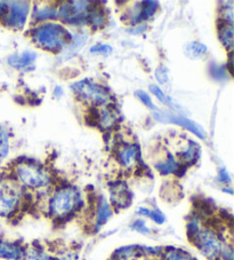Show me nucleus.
<instances>
[{"label":"nucleus","mask_w":234,"mask_h":260,"mask_svg":"<svg viewBox=\"0 0 234 260\" xmlns=\"http://www.w3.org/2000/svg\"><path fill=\"white\" fill-rule=\"evenodd\" d=\"M83 196L78 188L71 185L61 186L52 192L48 201V214L54 221H64L82 209Z\"/></svg>","instance_id":"f257e3e1"},{"label":"nucleus","mask_w":234,"mask_h":260,"mask_svg":"<svg viewBox=\"0 0 234 260\" xmlns=\"http://www.w3.org/2000/svg\"><path fill=\"white\" fill-rule=\"evenodd\" d=\"M32 39L40 48L56 52L66 47L71 43L72 37L63 25L45 23L40 24L32 31Z\"/></svg>","instance_id":"f03ea898"},{"label":"nucleus","mask_w":234,"mask_h":260,"mask_svg":"<svg viewBox=\"0 0 234 260\" xmlns=\"http://www.w3.org/2000/svg\"><path fill=\"white\" fill-rule=\"evenodd\" d=\"M25 194L15 179H0V218L11 219L20 211L24 204Z\"/></svg>","instance_id":"7ed1b4c3"},{"label":"nucleus","mask_w":234,"mask_h":260,"mask_svg":"<svg viewBox=\"0 0 234 260\" xmlns=\"http://www.w3.org/2000/svg\"><path fill=\"white\" fill-rule=\"evenodd\" d=\"M15 180L29 189H43L52 181L51 174L35 163H20L15 169Z\"/></svg>","instance_id":"20e7f679"},{"label":"nucleus","mask_w":234,"mask_h":260,"mask_svg":"<svg viewBox=\"0 0 234 260\" xmlns=\"http://www.w3.org/2000/svg\"><path fill=\"white\" fill-rule=\"evenodd\" d=\"M191 242L205 258L208 260H218L225 239H223L219 232L216 231L215 227L202 226Z\"/></svg>","instance_id":"39448f33"},{"label":"nucleus","mask_w":234,"mask_h":260,"mask_svg":"<svg viewBox=\"0 0 234 260\" xmlns=\"http://www.w3.org/2000/svg\"><path fill=\"white\" fill-rule=\"evenodd\" d=\"M75 95L82 100L95 106H102L109 102L110 94L105 87L101 86L91 79H83L72 85Z\"/></svg>","instance_id":"423d86ee"},{"label":"nucleus","mask_w":234,"mask_h":260,"mask_svg":"<svg viewBox=\"0 0 234 260\" xmlns=\"http://www.w3.org/2000/svg\"><path fill=\"white\" fill-rule=\"evenodd\" d=\"M91 3L87 2H67L63 3L58 15L63 22L70 24L79 25L83 22L87 21V13Z\"/></svg>","instance_id":"0eeeda50"},{"label":"nucleus","mask_w":234,"mask_h":260,"mask_svg":"<svg viewBox=\"0 0 234 260\" xmlns=\"http://www.w3.org/2000/svg\"><path fill=\"white\" fill-rule=\"evenodd\" d=\"M8 12L5 16V24L14 29H22L25 25L26 17L29 15L30 6L26 2L8 3Z\"/></svg>","instance_id":"6e6552de"},{"label":"nucleus","mask_w":234,"mask_h":260,"mask_svg":"<svg viewBox=\"0 0 234 260\" xmlns=\"http://www.w3.org/2000/svg\"><path fill=\"white\" fill-rule=\"evenodd\" d=\"M154 117L159 120V122L163 123H170V124H176V125H181V126L185 127L188 131L194 133L196 136H198L201 139L206 138V133L204 131L200 125H198L196 122L188 119L184 116L181 115H174L170 113H164V111H157L154 114Z\"/></svg>","instance_id":"1a4fd4ad"},{"label":"nucleus","mask_w":234,"mask_h":260,"mask_svg":"<svg viewBox=\"0 0 234 260\" xmlns=\"http://www.w3.org/2000/svg\"><path fill=\"white\" fill-rule=\"evenodd\" d=\"M28 248L17 241L0 239V259L3 260H25Z\"/></svg>","instance_id":"9d476101"},{"label":"nucleus","mask_w":234,"mask_h":260,"mask_svg":"<svg viewBox=\"0 0 234 260\" xmlns=\"http://www.w3.org/2000/svg\"><path fill=\"white\" fill-rule=\"evenodd\" d=\"M111 206L116 209H127L132 204L133 194L124 182H116L110 189Z\"/></svg>","instance_id":"9b49d317"},{"label":"nucleus","mask_w":234,"mask_h":260,"mask_svg":"<svg viewBox=\"0 0 234 260\" xmlns=\"http://www.w3.org/2000/svg\"><path fill=\"white\" fill-rule=\"evenodd\" d=\"M116 154H118V160L120 164L124 165L125 168H130L136 162L139 150L136 145H124L119 148Z\"/></svg>","instance_id":"f8f14e48"},{"label":"nucleus","mask_w":234,"mask_h":260,"mask_svg":"<svg viewBox=\"0 0 234 260\" xmlns=\"http://www.w3.org/2000/svg\"><path fill=\"white\" fill-rule=\"evenodd\" d=\"M112 214H113V211H112L111 204L106 201V199H104V197H101L96 205L95 226L97 230L98 228H101L102 226H104L105 223L110 220Z\"/></svg>","instance_id":"ddd939ff"},{"label":"nucleus","mask_w":234,"mask_h":260,"mask_svg":"<svg viewBox=\"0 0 234 260\" xmlns=\"http://www.w3.org/2000/svg\"><path fill=\"white\" fill-rule=\"evenodd\" d=\"M218 37L225 48L231 51L233 47V28L231 21L226 19L218 21Z\"/></svg>","instance_id":"4468645a"},{"label":"nucleus","mask_w":234,"mask_h":260,"mask_svg":"<svg viewBox=\"0 0 234 260\" xmlns=\"http://www.w3.org/2000/svg\"><path fill=\"white\" fill-rule=\"evenodd\" d=\"M35 57H37V54H35V53L26 51L22 53V54H14L10 56V59H8V63L15 69H25L28 68L31 63H33Z\"/></svg>","instance_id":"2eb2a0df"},{"label":"nucleus","mask_w":234,"mask_h":260,"mask_svg":"<svg viewBox=\"0 0 234 260\" xmlns=\"http://www.w3.org/2000/svg\"><path fill=\"white\" fill-rule=\"evenodd\" d=\"M87 22H89L94 29H101L105 25L106 16L104 11L100 6H91L89 5L87 13Z\"/></svg>","instance_id":"dca6fc26"},{"label":"nucleus","mask_w":234,"mask_h":260,"mask_svg":"<svg viewBox=\"0 0 234 260\" xmlns=\"http://www.w3.org/2000/svg\"><path fill=\"white\" fill-rule=\"evenodd\" d=\"M159 260H197V259L185 250L169 246V248H166L165 250H161Z\"/></svg>","instance_id":"f3484780"},{"label":"nucleus","mask_w":234,"mask_h":260,"mask_svg":"<svg viewBox=\"0 0 234 260\" xmlns=\"http://www.w3.org/2000/svg\"><path fill=\"white\" fill-rule=\"evenodd\" d=\"M207 52H208V48H207L206 45L202 43L191 42L187 43L185 46H184V54L191 60L201 59L202 56H205L207 54Z\"/></svg>","instance_id":"a211bd4d"},{"label":"nucleus","mask_w":234,"mask_h":260,"mask_svg":"<svg viewBox=\"0 0 234 260\" xmlns=\"http://www.w3.org/2000/svg\"><path fill=\"white\" fill-rule=\"evenodd\" d=\"M199 155H200V147L198 146L196 142H190L186 149L183 150L181 154H179V157H181V159L187 167L188 164L196 163L198 158H199Z\"/></svg>","instance_id":"6ab92c4d"},{"label":"nucleus","mask_w":234,"mask_h":260,"mask_svg":"<svg viewBox=\"0 0 234 260\" xmlns=\"http://www.w3.org/2000/svg\"><path fill=\"white\" fill-rule=\"evenodd\" d=\"M178 167L179 163L174 158V156L172 154H168V157L166 158V160L157 164L155 169L157 171H159V173L163 174V176H168V174L176 173Z\"/></svg>","instance_id":"aec40b11"},{"label":"nucleus","mask_w":234,"mask_h":260,"mask_svg":"<svg viewBox=\"0 0 234 260\" xmlns=\"http://www.w3.org/2000/svg\"><path fill=\"white\" fill-rule=\"evenodd\" d=\"M87 40V35H75L74 37H72L71 43L67 45V48L65 49V57L69 59V57H72L75 55L80 49L83 48V46L86 43Z\"/></svg>","instance_id":"412c9836"},{"label":"nucleus","mask_w":234,"mask_h":260,"mask_svg":"<svg viewBox=\"0 0 234 260\" xmlns=\"http://www.w3.org/2000/svg\"><path fill=\"white\" fill-rule=\"evenodd\" d=\"M25 260H57L55 255L48 253L44 250L43 246L33 245L31 249H28Z\"/></svg>","instance_id":"4be33fe9"},{"label":"nucleus","mask_w":234,"mask_h":260,"mask_svg":"<svg viewBox=\"0 0 234 260\" xmlns=\"http://www.w3.org/2000/svg\"><path fill=\"white\" fill-rule=\"evenodd\" d=\"M157 10H158V3L157 2H142L141 12H139V22L150 19Z\"/></svg>","instance_id":"5701e85b"},{"label":"nucleus","mask_w":234,"mask_h":260,"mask_svg":"<svg viewBox=\"0 0 234 260\" xmlns=\"http://www.w3.org/2000/svg\"><path fill=\"white\" fill-rule=\"evenodd\" d=\"M8 151H10V137L6 128L0 126V163L7 157Z\"/></svg>","instance_id":"b1692460"},{"label":"nucleus","mask_w":234,"mask_h":260,"mask_svg":"<svg viewBox=\"0 0 234 260\" xmlns=\"http://www.w3.org/2000/svg\"><path fill=\"white\" fill-rule=\"evenodd\" d=\"M33 17L37 21L54 19V17H56V12L54 8L49 6H43V7L37 6L33 12Z\"/></svg>","instance_id":"393cba45"},{"label":"nucleus","mask_w":234,"mask_h":260,"mask_svg":"<svg viewBox=\"0 0 234 260\" xmlns=\"http://www.w3.org/2000/svg\"><path fill=\"white\" fill-rule=\"evenodd\" d=\"M115 113L113 109L111 108H106L103 109L102 113H100V117H98V122L106 128H110L112 125L115 122Z\"/></svg>","instance_id":"a878e982"},{"label":"nucleus","mask_w":234,"mask_h":260,"mask_svg":"<svg viewBox=\"0 0 234 260\" xmlns=\"http://www.w3.org/2000/svg\"><path fill=\"white\" fill-rule=\"evenodd\" d=\"M201 227L202 226H201L200 218L199 217L192 218L186 225V233H187L188 240L192 241L193 239H194V236L198 234V232L201 230Z\"/></svg>","instance_id":"bb28decb"},{"label":"nucleus","mask_w":234,"mask_h":260,"mask_svg":"<svg viewBox=\"0 0 234 260\" xmlns=\"http://www.w3.org/2000/svg\"><path fill=\"white\" fill-rule=\"evenodd\" d=\"M234 253H233V244L231 241H225L220 250L218 260H234Z\"/></svg>","instance_id":"cd10ccee"},{"label":"nucleus","mask_w":234,"mask_h":260,"mask_svg":"<svg viewBox=\"0 0 234 260\" xmlns=\"http://www.w3.org/2000/svg\"><path fill=\"white\" fill-rule=\"evenodd\" d=\"M132 230L139 233V234H143V235H147L150 234V228H148L146 226V223L144 220H142V219H137V220H135L133 223H132Z\"/></svg>","instance_id":"c85d7f7f"},{"label":"nucleus","mask_w":234,"mask_h":260,"mask_svg":"<svg viewBox=\"0 0 234 260\" xmlns=\"http://www.w3.org/2000/svg\"><path fill=\"white\" fill-rule=\"evenodd\" d=\"M135 94H136V96L144 103V105H145V106L147 107V108L158 111V109H157V107L154 106V103L152 102L151 98L148 96L145 92L142 91V89H138V91L135 92Z\"/></svg>","instance_id":"c756f323"},{"label":"nucleus","mask_w":234,"mask_h":260,"mask_svg":"<svg viewBox=\"0 0 234 260\" xmlns=\"http://www.w3.org/2000/svg\"><path fill=\"white\" fill-rule=\"evenodd\" d=\"M150 89H151V92L154 94V95L159 99V100L163 102V103H165V105H167V106H170L173 103V101H172V99L170 98H167L165 95V93L161 91V88H159L158 86H157V85H151L150 86Z\"/></svg>","instance_id":"7c9ffc66"},{"label":"nucleus","mask_w":234,"mask_h":260,"mask_svg":"<svg viewBox=\"0 0 234 260\" xmlns=\"http://www.w3.org/2000/svg\"><path fill=\"white\" fill-rule=\"evenodd\" d=\"M148 218H150L152 221H154L157 225H163V223L166 221L165 214L161 212L159 209L150 210V216H148Z\"/></svg>","instance_id":"2f4dec72"},{"label":"nucleus","mask_w":234,"mask_h":260,"mask_svg":"<svg viewBox=\"0 0 234 260\" xmlns=\"http://www.w3.org/2000/svg\"><path fill=\"white\" fill-rule=\"evenodd\" d=\"M92 53H97V54H101V55H104L107 56L110 55L112 53V47L110 45H106V44H103V45H97V46H94L91 49Z\"/></svg>","instance_id":"473e14b6"},{"label":"nucleus","mask_w":234,"mask_h":260,"mask_svg":"<svg viewBox=\"0 0 234 260\" xmlns=\"http://www.w3.org/2000/svg\"><path fill=\"white\" fill-rule=\"evenodd\" d=\"M155 77L160 84H166L168 82V69L166 67H159L155 70Z\"/></svg>","instance_id":"72a5a7b5"},{"label":"nucleus","mask_w":234,"mask_h":260,"mask_svg":"<svg viewBox=\"0 0 234 260\" xmlns=\"http://www.w3.org/2000/svg\"><path fill=\"white\" fill-rule=\"evenodd\" d=\"M218 179L220 182H224V183H231V177H229V174L227 173V171L225 169H222L219 171V174H218Z\"/></svg>","instance_id":"f704fd0d"},{"label":"nucleus","mask_w":234,"mask_h":260,"mask_svg":"<svg viewBox=\"0 0 234 260\" xmlns=\"http://www.w3.org/2000/svg\"><path fill=\"white\" fill-rule=\"evenodd\" d=\"M8 12V3L0 2V16L5 17Z\"/></svg>","instance_id":"c9c22d12"},{"label":"nucleus","mask_w":234,"mask_h":260,"mask_svg":"<svg viewBox=\"0 0 234 260\" xmlns=\"http://www.w3.org/2000/svg\"><path fill=\"white\" fill-rule=\"evenodd\" d=\"M144 260H155V259H152V258H147V259H144Z\"/></svg>","instance_id":"e433bc0d"}]
</instances>
